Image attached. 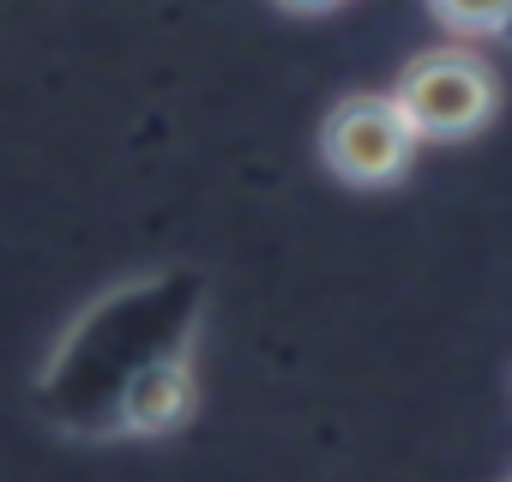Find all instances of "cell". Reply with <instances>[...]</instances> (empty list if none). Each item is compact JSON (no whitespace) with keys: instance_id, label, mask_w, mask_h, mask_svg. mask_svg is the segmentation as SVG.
<instances>
[{"instance_id":"obj_1","label":"cell","mask_w":512,"mask_h":482,"mask_svg":"<svg viewBox=\"0 0 512 482\" xmlns=\"http://www.w3.org/2000/svg\"><path fill=\"white\" fill-rule=\"evenodd\" d=\"M392 103L404 109L422 145H464L500 115V73L476 49H458V43L422 49L416 61H404Z\"/></svg>"},{"instance_id":"obj_2","label":"cell","mask_w":512,"mask_h":482,"mask_svg":"<svg viewBox=\"0 0 512 482\" xmlns=\"http://www.w3.org/2000/svg\"><path fill=\"white\" fill-rule=\"evenodd\" d=\"M416 127L404 121V109L392 103V91H350L326 109L320 121V163L326 175H338L344 187H392L410 175L416 163Z\"/></svg>"},{"instance_id":"obj_3","label":"cell","mask_w":512,"mask_h":482,"mask_svg":"<svg viewBox=\"0 0 512 482\" xmlns=\"http://www.w3.org/2000/svg\"><path fill=\"white\" fill-rule=\"evenodd\" d=\"M121 416H115V434H175L193 422L199 410V380H193V362L181 350H163L151 362H139L127 380H121Z\"/></svg>"},{"instance_id":"obj_4","label":"cell","mask_w":512,"mask_h":482,"mask_svg":"<svg viewBox=\"0 0 512 482\" xmlns=\"http://www.w3.org/2000/svg\"><path fill=\"white\" fill-rule=\"evenodd\" d=\"M428 13L452 31V37H494L512 13V0H428Z\"/></svg>"},{"instance_id":"obj_5","label":"cell","mask_w":512,"mask_h":482,"mask_svg":"<svg viewBox=\"0 0 512 482\" xmlns=\"http://www.w3.org/2000/svg\"><path fill=\"white\" fill-rule=\"evenodd\" d=\"M278 7H290V13H332V7H344V0H278Z\"/></svg>"},{"instance_id":"obj_6","label":"cell","mask_w":512,"mask_h":482,"mask_svg":"<svg viewBox=\"0 0 512 482\" xmlns=\"http://www.w3.org/2000/svg\"><path fill=\"white\" fill-rule=\"evenodd\" d=\"M494 37H500V43H506V49H512V13H506V25H500V31H494Z\"/></svg>"}]
</instances>
